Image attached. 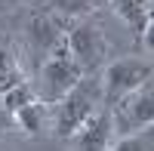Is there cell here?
I'll list each match as a JSON object with an SVG mask.
<instances>
[{
	"mask_svg": "<svg viewBox=\"0 0 154 151\" xmlns=\"http://www.w3.org/2000/svg\"><path fill=\"white\" fill-rule=\"evenodd\" d=\"M12 117H16V123L25 133H40L43 130V117H46V102H43V99H40V102L34 99V102H28L25 108H19Z\"/></svg>",
	"mask_w": 154,
	"mask_h": 151,
	"instance_id": "cell-9",
	"label": "cell"
},
{
	"mask_svg": "<svg viewBox=\"0 0 154 151\" xmlns=\"http://www.w3.org/2000/svg\"><path fill=\"white\" fill-rule=\"evenodd\" d=\"M74 136H77V148H80V151H108L111 136H114L111 111H99V114H93Z\"/></svg>",
	"mask_w": 154,
	"mask_h": 151,
	"instance_id": "cell-6",
	"label": "cell"
},
{
	"mask_svg": "<svg viewBox=\"0 0 154 151\" xmlns=\"http://www.w3.org/2000/svg\"><path fill=\"white\" fill-rule=\"evenodd\" d=\"M0 102H3V111H6V114H16L19 108H25L28 102H34V90L22 80L19 86H12L9 93H3V96H0Z\"/></svg>",
	"mask_w": 154,
	"mask_h": 151,
	"instance_id": "cell-11",
	"label": "cell"
},
{
	"mask_svg": "<svg viewBox=\"0 0 154 151\" xmlns=\"http://www.w3.org/2000/svg\"><path fill=\"white\" fill-rule=\"evenodd\" d=\"M145 80H151V62L142 59H117L105 68V77H102V102L114 105L120 96L139 90Z\"/></svg>",
	"mask_w": 154,
	"mask_h": 151,
	"instance_id": "cell-4",
	"label": "cell"
},
{
	"mask_svg": "<svg viewBox=\"0 0 154 151\" xmlns=\"http://www.w3.org/2000/svg\"><path fill=\"white\" fill-rule=\"evenodd\" d=\"M114 9H117V16L130 25V28L142 37L145 34V40H151V6H148V0H111Z\"/></svg>",
	"mask_w": 154,
	"mask_h": 151,
	"instance_id": "cell-8",
	"label": "cell"
},
{
	"mask_svg": "<svg viewBox=\"0 0 154 151\" xmlns=\"http://www.w3.org/2000/svg\"><path fill=\"white\" fill-rule=\"evenodd\" d=\"M49 3H53L56 16H62V19H74V16H83L86 9H93L96 0H49Z\"/></svg>",
	"mask_w": 154,
	"mask_h": 151,
	"instance_id": "cell-12",
	"label": "cell"
},
{
	"mask_svg": "<svg viewBox=\"0 0 154 151\" xmlns=\"http://www.w3.org/2000/svg\"><path fill=\"white\" fill-rule=\"evenodd\" d=\"M19 0H0V9H9V6H16Z\"/></svg>",
	"mask_w": 154,
	"mask_h": 151,
	"instance_id": "cell-15",
	"label": "cell"
},
{
	"mask_svg": "<svg viewBox=\"0 0 154 151\" xmlns=\"http://www.w3.org/2000/svg\"><path fill=\"white\" fill-rule=\"evenodd\" d=\"M80 77L83 74L74 65V59H71L68 46H65V37H62V40L46 53L43 65H40V96L46 102H59Z\"/></svg>",
	"mask_w": 154,
	"mask_h": 151,
	"instance_id": "cell-2",
	"label": "cell"
},
{
	"mask_svg": "<svg viewBox=\"0 0 154 151\" xmlns=\"http://www.w3.org/2000/svg\"><path fill=\"white\" fill-rule=\"evenodd\" d=\"M96 102H102V83L83 74L71 90L56 102V136L68 139L96 114Z\"/></svg>",
	"mask_w": 154,
	"mask_h": 151,
	"instance_id": "cell-1",
	"label": "cell"
},
{
	"mask_svg": "<svg viewBox=\"0 0 154 151\" xmlns=\"http://www.w3.org/2000/svg\"><path fill=\"white\" fill-rule=\"evenodd\" d=\"M62 37H65V28L59 25L56 16H40V12H37V16L28 22V46L37 56H46Z\"/></svg>",
	"mask_w": 154,
	"mask_h": 151,
	"instance_id": "cell-7",
	"label": "cell"
},
{
	"mask_svg": "<svg viewBox=\"0 0 154 151\" xmlns=\"http://www.w3.org/2000/svg\"><path fill=\"white\" fill-rule=\"evenodd\" d=\"M111 108H114L111 120L117 123V130L123 136L151 127V120H154V86H151V80H145L139 90L120 96Z\"/></svg>",
	"mask_w": 154,
	"mask_h": 151,
	"instance_id": "cell-3",
	"label": "cell"
},
{
	"mask_svg": "<svg viewBox=\"0 0 154 151\" xmlns=\"http://www.w3.org/2000/svg\"><path fill=\"white\" fill-rule=\"evenodd\" d=\"M65 46L80 74H93L99 62L105 59V34H102L99 22H80L77 28L65 31Z\"/></svg>",
	"mask_w": 154,
	"mask_h": 151,
	"instance_id": "cell-5",
	"label": "cell"
},
{
	"mask_svg": "<svg viewBox=\"0 0 154 151\" xmlns=\"http://www.w3.org/2000/svg\"><path fill=\"white\" fill-rule=\"evenodd\" d=\"M111 151H154V133H151V127L120 136Z\"/></svg>",
	"mask_w": 154,
	"mask_h": 151,
	"instance_id": "cell-10",
	"label": "cell"
},
{
	"mask_svg": "<svg viewBox=\"0 0 154 151\" xmlns=\"http://www.w3.org/2000/svg\"><path fill=\"white\" fill-rule=\"evenodd\" d=\"M22 83V71L19 68H9V71H0V96L9 93L12 86H19Z\"/></svg>",
	"mask_w": 154,
	"mask_h": 151,
	"instance_id": "cell-13",
	"label": "cell"
},
{
	"mask_svg": "<svg viewBox=\"0 0 154 151\" xmlns=\"http://www.w3.org/2000/svg\"><path fill=\"white\" fill-rule=\"evenodd\" d=\"M9 68H19V65H16V59H12L9 49H0V71H9Z\"/></svg>",
	"mask_w": 154,
	"mask_h": 151,
	"instance_id": "cell-14",
	"label": "cell"
}]
</instances>
